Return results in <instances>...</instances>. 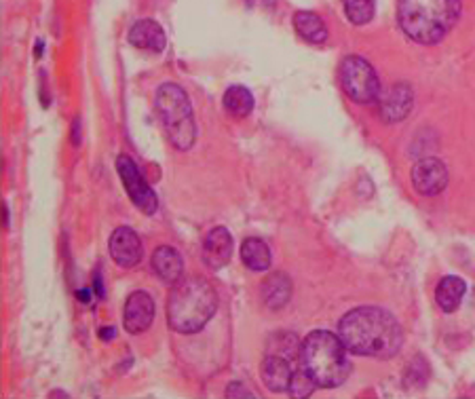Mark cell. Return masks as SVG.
<instances>
[{"mask_svg": "<svg viewBox=\"0 0 475 399\" xmlns=\"http://www.w3.org/2000/svg\"><path fill=\"white\" fill-rule=\"evenodd\" d=\"M338 336L349 353L389 360L402 349L403 334L397 319L380 307H360L340 319Z\"/></svg>", "mask_w": 475, "mask_h": 399, "instance_id": "6da1fadb", "label": "cell"}, {"mask_svg": "<svg viewBox=\"0 0 475 399\" xmlns=\"http://www.w3.org/2000/svg\"><path fill=\"white\" fill-rule=\"evenodd\" d=\"M461 7V0H400L397 21L410 40L436 45L459 21Z\"/></svg>", "mask_w": 475, "mask_h": 399, "instance_id": "7a4b0ae2", "label": "cell"}, {"mask_svg": "<svg viewBox=\"0 0 475 399\" xmlns=\"http://www.w3.org/2000/svg\"><path fill=\"white\" fill-rule=\"evenodd\" d=\"M218 310V294L203 277L182 279L167 301L169 327L180 334L201 332Z\"/></svg>", "mask_w": 475, "mask_h": 399, "instance_id": "3957f363", "label": "cell"}, {"mask_svg": "<svg viewBox=\"0 0 475 399\" xmlns=\"http://www.w3.org/2000/svg\"><path fill=\"white\" fill-rule=\"evenodd\" d=\"M301 368L317 386L334 389L343 385L351 372L347 347L336 334L327 330L310 332L301 344Z\"/></svg>", "mask_w": 475, "mask_h": 399, "instance_id": "277c9868", "label": "cell"}, {"mask_svg": "<svg viewBox=\"0 0 475 399\" xmlns=\"http://www.w3.org/2000/svg\"><path fill=\"white\" fill-rule=\"evenodd\" d=\"M155 108L161 116L169 142L178 150H189L197 140V125L186 91L175 83H163L157 89Z\"/></svg>", "mask_w": 475, "mask_h": 399, "instance_id": "5b68a950", "label": "cell"}, {"mask_svg": "<svg viewBox=\"0 0 475 399\" xmlns=\"http://www.w3.org/2000/svg\"><path fill=\"white\" fill-rule=\"evenodd\" d=\"M340 85L357 104H372L380 98V81L372 64L360 55L344 57L340 64Z\"/></svg>", "mask_w": 475, "mask_h": 399, "instance_id": "8992f818", "label": "cell"}, {"mask_svg": "<svg viewBox=\"0 0 475 399\" xmlns=\"http://www.w3.org/2000/svg\"><path fill=\"white\" fill-rule=\"evenodd\" d=\"M116 172H119V178L123 184H125L127 195L131 197V201L136 203L138 209H142L144 214L152 216L158 209V197L155 195V191L150 189L148 182L140 172L133 158H129L127 155H121L116 158Z\"/></svg>", "mask_w": 475, "mask_h": 399, "instance_id": "52a82bcc", "label": "cell"}, {"mask_svg": "<svg viewBox=\"0 0 475 399\" xmlns=\"http://www.w3.org/2000/svg\"><path fill=\"white\" fill-rule=\"evenodd\" d=\"M412 186L422 197H436L448 186V169L439 158H422L412 169Z\"/></svg>", "mask_w": 475, "mask_h": 399, "instance_id": "ba28073f", "label": "cell"}, {"mask_svg": "<svg viewBox=\"0 0 475 399\" xmlns=\"http://www.w3.org/2000/svg\"><path fill=\"white\" fill-rule=\"evenodd\" d=\"M110 256L123 268H133L142 262L144 248L138 233L129 226L116 228L110 237Z\"/></svg>", "mask_w": 475, "mask_h": 399, "instance_id": "9c48e42d", "label": "cell"}, {"mask_svg": "<svg viewBox=\"0 0 475 399\" xmlns=\"http://www.w3.org/2000/svg\"><path fill=\"white\" fill-rule=\"evenodd\" d=\"M155 301L146 292H133L125 302V315H123V326L129 334H142L148 330L155 321Z\"/></svg>", "mask_w": 475, "mask_h": 399, "instance_id": "30bf717a", "label": "cell"}, {"mask_svg": "<svg viewBox=\"0 0 475 399\" xmlns=\"http://www.w3.org/2000/svg\"><path fill=\"white\" fill-rule=\"evenodd\" d=\"M414 93L406 83L393 85L383 98L378 99V113L386 123H400L412 110Z\"/></svg>", "mask_w": 475, "mask_h": 399, "instance_id": "8fae6325", "label": "cell"}, {"mask_svg": "<svg viewBox=\"0 0 475 399\" xmlns=\"http://www.w3.org/2000/svg\"><path fill=\"white\" fill-rule=\"evenodd\" d=\"M296 368L294 361L287 360L284 355H273L268 353L264 357L262 368H260V377L264 380V385L275 393H285L290 391L292 380H294Z\"/></svg>", "mask_w": 475, "mask_h": 399, "instance_id": "7c38bea8", "label": "cell"}, {"mask_svg": "<svg viewBox=\"0 0 475 399\" xmlns=\"http://www.w3.org/2000/svg\"><path fill=\"white\" fill-rule=\"evenodd\" d=\"M233 256V237L225 226H216L209 231L203 243V262L211 271L226 267Z\"/></svg>", "mask_w": 475, "mask_h": 399, "instance_id": "4fadbf2b", "label": "cell"}, {"mask_svg": "<svg viewBox=\"0 0 475 399\" xmlns=\"http://www.w3.org/2000/svg\"><path fill=\"white\" fill-rule=\"evenodd\" d=\"M152 271L158 275V279H163L169 285H175L182 279V273H184V262H182V256L178 254V250L172 248V245H161V248L155 250L152 254Z\"/></svg>", "mask_w": 475, "mask_h": 399, "instance_id": "5bb4252c", "label": "cell"}, {"mask_svg": "<svg viewBox=\"0 0 475 399\" xmlns=\"http://www.w3.org/2000/svg\"><path fill=\"white\" fill-rule=\"evenodd\" d=\"M127 38H129V43H131L133 47H138V49L155 51V53H161L163 49H165V43H167L163 28L152 20H140L133 23Z\"/></svg>", "mask_w": 475, "mask_h": 399, "instance_id": "9a60e30c", "label": "cell"}, {"mask_svg": "<svg viewBox=\"0 0 475 399\" xmlns=\"http://www.w3.org/2000/svg\"><path fill=\"white\" fill-rule=\"evenodd\" d=\"M465 292H467V285L461 277H454V275L444 277L437 284V290H436V301L439 304V309H442L444 313H454V310L461 307Z\"/></svg>", "mask_w": 475, "mask_h": 399, "instance_id": "2e32d148", "label": "cell"}, {"mask_svg": "<svg viewBox=\"0 0 475 399\" xmlns=\"http://www.w3.org/2000/svg\"><path fill=\"white\" fill-rule=\"evenodd\" d=\"M294 28L301 38L310 45H321L327 40V26L313 11H298L294 15Z\"/></svg>", "mask_w": 475, "mask_h": 399, "instance_id": "e0dca14e", "label": "cell"}, {"mask_svg": "<svg viewBox=\"0 0 475 399\" xmlns=\"http://www.w3.org/2000/svg\"><path fill=\"white\" fill-rule=\"evenodd\" d=\"M262 298L268 309H284L292 298V281L284 273H275L264 281Z\"/></svg>", "mask_w": 475, "mask_h": 399, "instance_id": "ac0fdd59", "label": "cell"}, {"mask_svg": "<svg viewBox=\"0 0 475 399\" xmlns=\"http://www.w3.org/2000/svg\"><path fill=\"white\" fill-rule=\"evenodd\" d=\"M242 260L250 271L262 273L271 268V248L262 239L250 237L242 245Z\"/></svg>", "mask_w": 475, "mask_h": 399, "instance_id": "d6986e66", "label": "cell"}, {"mask_svg": "<svg viewBox=\"0 0 475 399\" xmlns=\"http://www.w3.org/2000/svg\"><path fill=\"white\" fill-rule=\"evenodd\" d=\"M222 102H225L226 113L237 116V119H243V116L251 115V110H254V96L242 85L228 87Z\"/></svg>", "mask_w": 475, "mask_h": 399, "instance_id": "ffe728a7", "label": "cell"}, {"mask_svg": "<svg viewBox=\"0 0 475 399\" xmlns=\"http://www.w3.org/2000/svg\"><path fill=\"white\" fill-rule=\"evenodd\" d=\"M344 15L349 17L351 23L355 26H363V23L372 21L374 11H377V3L374 0H343Z\"/></svg>", "mask_w": 475, "mask_h": 399, "instance_id": "44dd1931", "label": "cell"}, {"mask_svg": "<svg viewBox=\"0 0 475 399\" xmlns=\"http://www.w3.org/2000/svg\"><path fill=\"white\" fill-rule=\"evenodd\" d=\"M315 380L309 377L307 372H304L302 368H298L296 369V374H294V380H292V385H290V395H294V397H307L310 395V393H313L315 389Z\"/></svg>", "mask_w": 475, "mask_h": 399, "instance_id": "7402d4cb", "label": "cell"}, {"mask_svg": "<svg viewBox=\"0 0 475 399\" xmlns=\"http://www.w3.org/2000/svg\"><path fill=\"white\" fill-rule=\"evenodd\" d=\"M226 395L228 397H254L250 391H245L243 385H239V383H231V385H228Z\"/></svg>", "mask_w": 475, "mask_h": 399, "instance_id": "603a6c76", "label": "cell"}, {"mask_svg": "<svg viewBox=\"0 0 475 399\" xmlns=\"http://www.w3.org/2000/svg\"><path fill=\"white\" fill-rule=\"evenodd\" d=\"M93 290H96V294H98L99 298H104V294H106V290H104L102 277H99V275H96V284H93Z\"/></svg>", "mask_w": 475, "mask_h": 399, "instance_id": "cb8c5ba5", "label": "cell"}, {"mask_svg": "<svg viewBox=\"0 0 475 399\" xmlns=\"http://www.w3.org/2000/svg\"><path fill=\"white\" fill-rule=\"evenodd\" d=\"M99 336H102V340H113L115 330L113 327H106V330H99Z\"/></svg>", "mask_w": 475, "mask_h": 399, "instance_id": "d4e9b609", "label": "cell"}, {"mask_svg": "<svg viewBox=\"0 0 475 399\" xmlns=\"http://www.w3.org/2000/svg\"><path fill=\"white\" fill-rule=\"evenodd\" d=\"M79 298H81V301H83L85 304H87V302H89V298H91V292H89V287H87V290H81V292H79Z\"/></svg>", "mask_w": 475, "mask_h": 399, "instance_id": "484cf974", "label": "cell"}, {"mask_svg": "<svg viewBox=\"0 0 475 399\" xmlns=\"http://www.w3.org/2000/svg\"><path fill=\"white\" fill-rule=\"evenodd\" d=\"M79 121H74V132H72V140H74V144H79Z\"/></svg>", "mask_w": 475, "mask_h": 399, "instance_id": "4316f807", "label": "cell"}, {"mask_svg": "<svg viewBox=\"0 0 475 399\" xmlns=\"http://www.w3.org/2000/svg\"><path fill=\"white\" fill-rule=\"evenodd\" d=\"M258 3H275V0H258Z\"/></svg>", "mask_w": 475, "mask_h": 399, "instance_id": "83f0119b", "label": "cell"}]
</instances>
